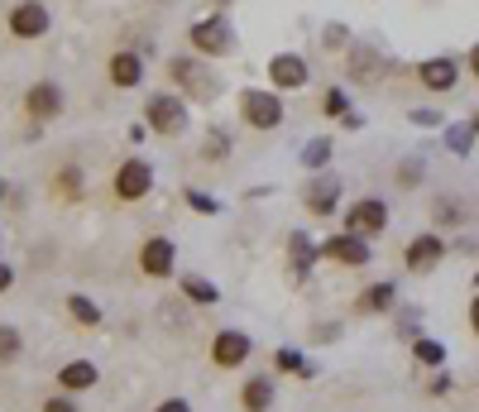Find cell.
Returning <instances> with one entry per match:
<instances>
[{"label":"cell","mask_w":479,"mask_h":412,"mask_svg":"<svg viewBox=\"0 0 479 412\" xmlns=\"http://www.w3.org/2000/svg\"><path fill=\"white\" fill-rule=\"evenodd\" d=\"M168 82L178 91H187L192 101H216L220 97V82H216V73L202 63V58H168Z\"/></svg>","instance_id":"cell-1"},{"label":"cell","mask_w":479,"mask_h":412,"mask_svg":"<svg viewBox=\"0 0 479 412\" xmlns=\"http://www.w3.org/2000/svg\"><path fill=\"white\" fill-rule=\"evenodd\" d=\"M240 115L250 129H278L283 125V101H278V91H244L240 97Z\"/></svg>","instance_id":"cell-2"},{"label":"cell","mask_w":479,"mask_h":412,"mask_svg":"<svg viewBox=\"0 0 479 412\" xmlns=\"http://www.w3.org/2000/svg\"><path fill=\"white\" fill-rule=\"evenodd\" d=\"M5 25H10L15 39H43L49 25H53V15H49V5H43V0H15Z\"/></svg>","instance_id":"cell-3"},{"label":"cell","mask_w":479,"mask_h":412,"mask_svg":"<svg viewBox=\"0 0 479 412\" xmlns=\"http://www.w3.org/2000/svg\"><path fill=\"white\" fill-rule=\"evenodd\" d=\"M383 73H389V63H383L379 49H365V43H355V49L345 53V77L355 82V87H374Z\"/></svg>","instance_id":"cell-4"},{"label":"cell","mask_w":479,"mask_h":412,"mask_svg":"<svg viewBox=\"0 0 479 412\" xmlns=\"http://www.w3.org/2000/svg\"><path fill=\"white\" fill-rule=\"evenodd\" d=\"M149 187H154V168L144 159H125L120 173H115V197L120 202H139V197H149Z\"/></svg>","instance_id":"cell-5"},{"label":"cell","mask_w":479,"mask_h":412,"mask_svg":"<svg viewBox=\"0 0 479 412\" xmlns=\"http://www.w3.org/2000/svg\"><path fill=\"white\" fill-rule=\"evenodd\" d=\"M173 264H178V245H173L168 235H154V240L139 245V268H144L149 278H168Z\"/></svg>","instance_id":"cell-6"},{"label":"cell","mask_w":479,"mask_h":412,"mask_svg":"<svg viewBox=\"0 0 479 412\" xmlns=\"http://www.w3.org/2000/svg\"><path fill=\"white\" fill-rule=\"evenodd\" d=\"M149 129H154V135H182L187 105L178 97H149Z\"/></svg>","instance_id":"cell-7"},{"label":"cell","mask_w":479,"mask_h":412,"mask_svg":"<svg viewBox=\"0 0 479 412\" xmlns=\"http://www.w3.org/2000/svg\"><path fill=\"white\" fill-rule=\"evenodd\" d=\"M25 111H29V120H58L63 115V87L58 82H34V87L25 91Z\"/></svg>","instance_id":"cell-8"},{"label":"cell","mask_w":479,"mask_h":412,"mask_svg":"<svg viewBox=\"0 0 479 412\" xmlns=\"http://www.w3.org/2000/svg\"><path fill=\"white\" fill-rule=\"evenodd\" d=\"M345 226L355 230V235H365V240H369V235H379L383 226H389V206H383L379 197H365V202H355V206H350Z\"/></svg>","instance_id":"cell-9"},{"label":"cell","mask_w":479,"mask_h":412,"mask_svg":"<svg viewBox=\"0 0 479 412\" xmlns=\"http://www.w3.org/2000/svg\"><path fill=\"white\" fill-rule=\"evenodd\" d=\"M187 39H192V49L197 53H230V29H226V19H202V25H192L187 29Z\"/></svg>","instance_id":"cell-10"},{"label":"cell","mask_w":479,"mask_h":412,"mask_svg":"<svg viewBox=\"0 0 479 412\" xmlns=\"http://www.w3.org/2000/svg\"><path fill=\"white\" fill-rule=\"evenodd\" d=\"M212 360L220 364V369H240V364L250 360V336H244V331H216Z\"/></svg>","instance_id":"cell-11"},{"label":"cell","mask_w":479,"mask_h":412,"mask_svg":"<svg viewBox=\"0 0 479 412\" xmlns=\"http://www.w3.org/2000/svg\"><path fill=\"white\" fill-rule=\"evenodd\" d=\"M441 259H446V240L441 235H417L413 245H407V259L403 264L413 268V274H427V268H437Z\"/></svg>","instance_id":"cell-12"},{"label":"cell","mask_w":479,"mask_h":412,"mask_svg":"<svg viewBox=\"0 0 479 412\" xmlns=\"http://www.w3.org/2000/svg\"><path fill=\"white\" fill-rule=\"evenodd\" d=\"M106 77H111V87H120V91H135L139 82H144V58H139V53H130V49L111 53V67H106Z\"/></svg>","instance_id":"cell-13"},{"label":"cell","mask_w":479,"mask_h":412,"mask_svg":"<svg viewBox=\"0 0 479 412\" xmlns=\"http://www.w3.org/2000/svg\"><path fill=\"white\" fill-rule=\"evenodd\" d=\"M268 82H274L278 91H297V87H307V63H302L297 53H278L274 63H268Z\"/></svg>","instance_id":"cell-14"},{"label":"cell","mask_w":479,"mask_h":412,"mask_svg":"<svg viewBox=\"0 0 479 412\" xmlns=\"http://www.w3.org/2000/svg\"><path fill=\"white\" fill-rule=\"evenodd\" d=\"M455 77H460V67H455V58H427L422 67H417V82H422L427 91H451L455 87Z\"/></svg>","instance_id":"cell-15"},{"label":"cell","mask_w":479,"mask_h":412,"mask_svg":"<svg viewBox=\"0 0 479 412\" xmlns=\"http://www.w3.org/2000/svg\"><path fill=\"white\" fill-rule=\"evenodd\" d=\"M321 250H326V259H341V264H369V245H365V235H355V230L331 235Z\"/></svg>","instance_id":"cell-16"},{"label":"cell","mask_w":479,"mask_h":412,"mask_svg":"<svg viewBox=\"0 0 479 412\" xmlns=\"http://www.w3.org/2000/svg\"><path fill=\"white\" fill-rule=\"evenodd\" d=\"M336 192H341L336 178H317V183L307 187V197H302V202H307L312 216H331V211H336Z\"/></svg>","instance_id":"cell-17"},{"label":"cell","mask_w":479,"mask_h":412,"mask_svg":"<svg viewBox=\"0 0 479 412\" xmlns=\"http://www.w3.org/2000/svg\"><path fill=\"white\" fill-rule=\"evenodd\" d=\"M58 384H63L67 393H81V388H97V364H91V360H73V364H63Z\"/></svg>","instance_id":"cell-18"},{"label":"cell","mask_w":479,"mask_h":412,"mask_svg":"<svg viewBox=\"0 0 479 412\" xmlns=\"http://www.w3.org/2000/svg\"><path fill=\"white\" fill-rule=\"evenodd\" d=\"M240 408L244 412H268V408H274V384H268V379H250V384L240 388Z\"/></svg>","instance_id":"cell-19"},{"label":"cell","mask_w":479,"mask_h":412,"mask_svg":"<svg viewBox=\"0 0 479 412\" xmlns=\"http://www.w3.org/2000/svg\"><path fill=\"white\" fill-rule=\"evenodd\" d=\"M67 316H73L77 326H97L101 322V307L91 298H81V292H73V298H67Z\"/></svg>","instance_id":"cell-20"},{"label":"cell","mask_w":479,"mask_h":412,"mask_svg":"<svg viewBox=\"0 0 479 412\" xmlns=\"http://www.w3.org/2000/svg\"><path fill=\"white\" fill-rule=\"evenodd\" d=\"M19 355H25V336H19L15 326L0 322V364H15Z\"/></svg>","instance_id":"cell-21"},{"label":"cell","mask_w":479,"mask_h":412,"mask_svg":"<svg viewBox=\"0 0 479 412\" xmlns=\"http://www.w3.org/2000/svg\"><path fill=\"white\" fill-rule=\"evenodd\" d=\"M182 292H187L192 302H216V298H220L216 284H206L202 274H187V278H182Z\"/></svg>","instance_id":"cell-22"},{"label":"cell","mask_w":479,"mask_h":412,"mask_svg":"<svg viewBox=\"0 0 479 412\" xmlns=\"http://www.w3.org/2000/svg\"><path fill=\"white\" fill-rule=\"evenodd\" d=\"M393 302V284H379V288H369L365 298H359V312H383Z\"/></svg>","instance_id":"cell-23"},{"label":"cell","mask_w":479,"mask_h":412,"mask_svg":"<svg viewBox=\"0 0 479 412\" xmlns=\"http://www.w3.org/2000/svg\"><path fill=\"white\" fill-rule=\"evenodd\" d=\"M413 355L422 360V364H431V369H437V364L446 360V346H437V340H417V346H413Z\"/></svg>","instance_id":"cell-24"},{"label":"cell","mask_w":479,"mask_h":412,"mask_svg":"<svg viewBox=\"0 0 479 412\" xmlns=\"http://www.w3.org/2000/svg\"><path fill=\"white\" fill-rule=\"evenodd\" d=\"M321 115H350L345 91H326V97H321Z\"/></svg>","instance_id":"cell-25"},{"label":"cell","mask_w":479,"mask_h":412,"mask_svg":"<svg viewBox=\"0 0 479 412\" xmlns=\"http://www.w3.org/2000/svg\"><path fill=\"white\" fill-rule=\"evenodd\" d=\"M187 206H192V211H202V216H216V197H206V192H197V187H192V192H187Z\"/></svg>","instance_id":"cell-26"},{"label":"cell","mask_w":479,"mask_h":412,"mask_svg":"<svg viewBox=\"0 0 479 412\" xmlns=\"http://www.w3.org/2000/svg\"><path fill=\"white\" fill-rule=\"evenodd\" d=\"M53 187H58L63 197H77V187H81V173H77V168H63V178H58Z\"/></svg>","instance_id":"cell-27"},{"label":"cell","mask_w":479,"mask_h":412,"mask_svg":"<svg viewBox=\"0 0 479 412\" xmlns=\"http://www.w3.org/2000/svg\"><path fill=\"white\" fill-rule=\"evenodd\" d=\"M422 183V163H403L398 168V187H417Z\"/></svg>","instance_id":"cell-28"},{"label":"cell","mask_w":479,"mask_h":412,"mask_svg":"<svg viewBox=\"0 0 479 412\" xmlns=\"http://www.w3.org/2000/svg\"><path fill=\"white\" fill-rule=\"evenodd\" d=\"M274 364H278L283 374H293V369H302V355H297V350H278V355H274Z\"/></svg>","instance_id":"cell-29"},{"label":"cell","mask_w":479,"mask_h":412,"mask_svg":"<svg viewBox=\"0 0 479 412\" xmlns=\"http://www.w3.org/2000/svg\"><path fill=\"white\" fill-rule=\"evenodd\" d=\"M321 159H331V144H326V139H317V144L307 149V163H312V168H321Z\"/></svg>","instance_id":"cell-30"},{"label":"cell","mask_w":479,"mask_h":412,"mask_svg":"<svg viewBox=\"0 0 479 412\" xmlns=\"http://www.w3.org/2000/svg\"><path fill=\"white\" fill-rule=\"evenodd\" d=\"M43 412H77V408H73V398H49Z\"/></svg>","instance_id":"cell-31"},{"label":"cell","mask_w":479,"mask_h":412,"mask_svg":"<svg viewBox=\"0 0 479 412\" xmlns=\"http://www.w3.org/2000/svg\"><path fill=\"white\" fill-rule=\"evenodd\" d=\"M220 154H226V139L212 135V139H206V159H220Z\"/></svg>","instance_id":"cell-32"},{"label":"cell","mask_w":479,"mask_h":412,"mask_svg":"<svg viewBox=\"0 0 479 412\" xmlns=\"http://www.w3.org/2000/svg\"><path fill=\"white\" fill-rule=\"evenodd\" d=\"M154 412H192V408H187V403H182V398H168V403H158Z\"/></svg>","instance_id":"cell-33"},{"label":"cell","mask_w":479,"mask_h":412,"mask_svg":"<svg viewBox=\"0 0 479 412\" xmlns=\"http://www.w3.org/2000/svg\"><path fill=\"white\" fill-rule=\"evenodd\" d=\"M10 284H15V274H10V264H0V292H5Z\"/></svg>","instance_id":"cell-34"},{"label":"cell","mask_w":479,"mask_h":412,"mask_svg":"<svg viewBox=\"0 0 479 412\" xmlns=\"http://www.w3.org/2000/svg\"><path fill=\"white\" fill-rule=\"evenodd\" d=\"M470 326H475V336H479V298L470 302Z\"/></svg>","instance_id":"cell-35"},{"label":"cell","mask_w":479,"mask_h":412,"mask_svg":"<svg viewBox=\"0 0 479 412\" xmlns=\"http://www.w3.org/2000/svg\"><path fill=\"white\" fill-rule=\"evenodd\" d=\"M470 73L479 77V43H475V49H470Z\"/></svg>","instance_id":"cell-36"},{"label":"cell","mask_w":479,"mask_h":412,"mask_svg":"<svg viewBox=\"0 0 479 412\" xmlns=\"http://www.w3.org/2000/svg\"><path fill=\"white\" fill-rule=\"evenodd\" d=\"M475 129H479V115H475Z\"/></svg>","instance_id":"cell-37"}]
</instances>
